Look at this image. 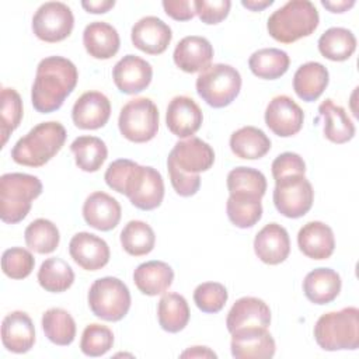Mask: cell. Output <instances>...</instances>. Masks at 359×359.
Returning <instances> with one entry per match:
<instances>
[{
	"label": "cell",
	"mask_w": 359,
	"mask_h": 359,
	"mask_svg": "<svg viewBox=\"0 0 359 359\" xmlns=\"http://www.w3.org/2000/svg\"><path fill=\"white\" fill-rule=\"evenodd\" d=\"M42 194L38 177L25 172H7L0 177V217L4 223H20L31 210L32 201Z\"/></svg>",
	"instance_id": "cell-5"
},
{
	"label": "cell",
	"mask_w": 359,
	"mask_h": 359,
	"mask_svg": "<svg viewBox=\"0 0 359 359\" xmlns=\"http://www.w3.org/2000/svg\"><path fill=\"white\" fill-rule=\"evenodd\" d=\"M355 49L356 38L353 32L342 27L328 28L318 39L320 53L332 62H344L349 59Z\"/></svg>",
	"instance_id": "cell-35"
},
{
	"label": "cell",
	"mask_w": 359,
	"mask_h": 359,
	"mask_svg": "<svg viewBox=\"0 0 359 359\" xmlns=\"http://www.w3.org/2000/svg\"><path fill=\"white\" fill-rule=\"evenodd\" d=\"M321 4L328 8L331 13H345L346 10H349L351 7L355 6V0H341V1H327L323 0Z\"/></svg>",
	"instance_id": "cell-52"
},
{
	"label": "cell",
	"mask_w": 359,
	"mask_h": 359,
	"mask_svg": "<svg viewBox=\"0 0 359 359\" xmlns=\"http://www.w3.org/2000/svg\"><path fill=\"white\" fill-rule=\"evenodd\" d=\"M130 38L133 46L139 50L147 55H160L168 48L172 39V32L163 20L154 15H147L135 22L130 31Z\"/></svg>",
	"instance_id": "cell-17"
},
{
	"label": "cell",
	"mask_w": 359,
	"mask_h": 359,
	"mask_svg": "<svg viewBox=\"0 0 359 359\" xmlns=\"http://www.w3.org/2000/svg\"><path fill=\"white\" fill-rule=\"evenodd\" d=\"M304 122L303 109L289 95L273 97L265 109L266 126L280 137H289L300 132Z\"/></svg>",
	"instance_id": "cell-13"
},
{
	"label": "cell",
	"mask_w": 359,
	"mask_h": 359,
	"mask_svg": "<svg viewBox=\"0 0 359 359\" xmlns=\"http://www.w3.org/2000/svg\"><path fill=\"white\" fill-rule=\"evenodd\" d=\"M81 6L87 13L104 14L115 6V1L114 0H90V1L84 0L81 1Z\"/></svg>",
	"instance_id": "cell-50"
},
{
	"label": "cell",
	"mask_w": 359,
	"mask_h": 359,
	"mask_svg": "<svg viewBox=\"0 0 359 359\" xmlns=\"http://www.w3.org/2000/svg\"><path fill=\"white\" fill-rule=\"evenodd\" d=\"M202 121V109L191 97L177 95L170 101L165 112V123L172 135L181 139L191 137L199 130Z\"/></svg>",
	"instance_id": "cell-18"
},
{
	"label": "cell",
	"mask_w": 359,
	"mask_h": 359,
	"mask_svg": "<svg viewBox=\"0 0 359 359\" xmlns=\"http://www.w3.org/2000/svg\"><path fill=\"white\" fill-rule=\"evenodd\" d=\"M231 7V1L229 0H195L194 1V8L195 14H198L199 20L208 25L219 24L222 22Z\"/></svg>",
	"instance_id": "cell-46"
},
{
	"label": "cell",
	"mask_w": 359,
	"mask_h": 359,
	"mask_svg": "<svg viewBox=\"0 0 359 359\" xmlns=\"http://www.w3.org/2000/svg\"><path fill=\"white\" fill-rule=\"evenodd\" d=\"M111 116V102L100 91L81 94L73 105L72 119L80 129H100L105 126Z\"/></svg>",
	"instance_id": "cell-19"
},
{
	"label": "cell",
	"mask_w": 359,
	"mask_h": 359,
	"mask_svg": "<svg viewBox=\"0 0 359 359\" xmlns=\"http://www.w3.org/2000/svg\"><path fill=\"white\" fill-rule=\"evenodd\" d=\"M66 136V129L60 122H41L15 142L11 158L20 165L42 167L59 153Z\"/></svg>",
	"instance_id": "cell-3"
},
{
	"label": "cell",
	"mask_w": 359,
	"mask_h": 359,
	"mask_svg": "<svg viewBox=\"0 0 359 359\" xmlns=\"http://www.w3.org/2000/svg\"><path fill=\"white\" fill-rule=\"evenodd\" d=\"M22 101L20 94L10 87L1 88V112H0V135L1 147L7 143L8 136L20 126L22 119Z\"/></svg>",
	"instance_id": "cell-42"
},
{
	"label": "cell",
	"mask_w": 359,
	"mask_h": 359,
	"mask_svg": "<svg viewBox=\"0 0 359 359\" xmlns=\"http://www.w3.org/2000/svg\"><path fill=\"white\" fill-rule=\"evenodd\" d=\"M118 126L125 139L133 143H146L157 135L158 109L150 98L129 100L119 112Z\"/></svg>",
	"instance_id": "cell-9"
},
{
	"label": "cell",
	"mask_w": 359,
	"mask_h": 359,
	"mask_svg": "<svg viewBox=\"0 0 359 359\" xmlns=\"http://www.w3.org/2000/svg\"><path fill=\"white\" fill-rule=\"evenodd\" d=\"M318 22L320 15L311 1L290 0L269 15L266 29L275 41L292 43L311 35Z\"/></svg>",
	"instance_id": "cell-4"
},
{
	"label": "cell",
	"mask_w": 359,
	"mask_h": 359,
	"mask_svg": "<svg viewBox=\"0 0 359 359\" xmlns=\"http://www.w3.org/2000/svg\"><path fill=\"white\" fill-rule=\"evenodd\" d=\"M231 151L244 160H257L271 150V139L255 126H243L230 136Z\"/></svg>",
	"instance_id": "cell-31"
},
{
	"label": "cell",
	"mask_w": 359,
	"mask_h": 359,
	"mask_svg": "<svg viewBox=\"0 0 359 359\" xmlns=\"http://www.w3.org/2000/svg\"><path fill=\"white\" fill-rule=\"evenodd\" d=\"M87 299L93 314L105 321H119L130 309V292L128 286L114 276L94 280Z\"/></svg>",
	"instance_id": "cell-8"
},
{
	"label": "cell",
	"mask_w": 359,
	"mask_h": 359,
	"mask_svg": "<svg viewBox=\"0 0 359 359\" xmlns=\"http://www.w3.org/2000/svg\"><path fill=\"white\" fill-rule=\"evenodd\" d=\"M213 163V149L195 136L177 142L167 157V167H172L187 175H199V172L208 171Z\"/></svg>",
	"instance_id": "cell-12"
},
{
	"label": "cell",
	"mask_w": 359,
	"mask_h": 359,
	"mask_svg": "<svg viewBox=\"0 0 359 359\" xmlns=\"http://www.w3.org/2000/svg\"><path fill=\"white\" fill-rule=\"evenodd\" d=\"M121 215L122 209L119 202L102 191L90 194L83 205L86 223L101 231L115 229L121 220Z\"/></svg>",
	"instance_id": "cell-21"
},
{
	"label": "cell",
	"mask_w": 359,
	"mask_h": 359,
	"mask_svg": "<svg viewBox=\"0 0 359 359\" xmlns=\"http://www.w3.org/2000/svg\"><path fill=\"white\" fill-rule=\"evenodd\" d=\"M69 254L73 261L86 271H98L104 268L111 257L109 247L101 237L80 231L69 243Z\"/></svg>",
	"instance_id": "cell-16"
},
{
	"label": "cell",
	"mask_w": 359,
	"mask_h": 359,
	"mask_svg": "<svg viewBox=\"0 0 359 359\" xmlns=\"http://www.w3.org/2000/svg\"><path fill=\"white\" fill-rule=\"evenodd\" d=\"M83 45L94 59H111L119 50V34L105 21L90 22L83 32Z\"/></svg>",
	"instance_id": "cell-26"
},
{
	"label": "cell",
	"mask_w": 359,
	"mask_h": 359,
	"mask_svg": "<svg viewBox=\"0 0 359 359\" xmlns=\"http://www.w3.org/2000/svg\"><path fill=\"white\" fill-rule=\"evenodd\" d=\"M163 8L167 15L177 21H188L195 15L194 1L189 0H164Z\"/></svg>",
	"instance_id": "cell-49"
},
{
	"label": "cell",
	"mask_w": 359,
	"mask_h": 359,
	"mask_svg": "<svg viewBox=\"0 0 359 359\" xmlns=\"http://www.w3.org/2000/svg\"><path fill=\"white\" fill-rule=\"evenodd\" d=\"M314 191L304 174H290L275 181L273 205L289 219L304 216L313 206Z\"/></svg>",
	"instance_id": "cell-10"
},
{
	"label": "cell",
	"mask_w": 359,
	"mask_h": 359,
	"mask_svg": "<svg viewBox=\"0 0 359 359\" xmlns=\"http://www.w3.org/2000/svg\"><path fill=\"white\" fill-rule=\"evenodd\" d=\"M153 77V67L136 55H126L112 69V79L116 88L123 94H137L149 87Z\"/></svg>",
	"instance_id": "cell-15"
},
{
	"label": "cell",
	"mask_w": 359,
	"mask_h": 359,
	"mask_svg": "<svg viewBox=\"0 0 359 359\" xmlns=\"http://www.w3.org/2000/svg\"><path fill=\"white\" fill-rule=\"evenodd\" d=\"M227 299V289L219 282H205L198 285L194 290V302L203 313H219L224 307Z\"/></svg>",
	"instance_id": "cell-44"
},
{
	"label": "cell",
	"mask_w": 359,
	"mask_h": 359,
	"mask_svg": "<svg viewBox=\"0 0 359 359\" xmlns=\"http://www.w3.org/2000/svg\"><path fill=\"white\" fill-rule=\"evenodd\" d=\"M341 276L331 268H316L303 280L304 296L314 304H327L341 292Z\"/></svg>",
	"instance_id": "cell-28"
},
{
	"label": "cell",
	"mask_w": 359,
	"mask_h": 359,
	"mask_svg": "<svg viewBox=\"0 0 359 359\" xmlns=\"http://www.w3.org/2000/svg\"><path fill=\"white\" fill-rule=\"evenodd\" d=\"M24 238L29 250L38 254H50L57 248L60 234L56 224H53L50 220L35 219L27 226Z\"/></svg>",
	"instance_id": "cell-41"
},
{
	"label": "cell",
	"mask_w": 359,
	"mask_h": 359,
	"mask_svg": "<svg viewBox=\"0 0 359 359\" xmlns=\"http://www.w3.org/2000/svg\"><path fill=\"white\" fill-rule=\"evenodd\" d=\"M241 4L251 11H261L273 4V0H243Z\"/></svg>",
	"instance_id": "cell-53"
},
{
	"label": "cell",
	"mask_w": 359,
	"mask_h": 359,
	"mask_svg": "<svg viewBox=\"0 0 359 359\" xmlns=\"http://www.w3.org/2000/svg\"><path fill=\"white\" fill-rule=\"evenodd\" d=\"M314 338L324 351H353L359 348V310L345 307L323 314L314 325Z\"/></svg>",
	"instance_id": "cell-6"
},
{
	"label": "cell",
	"mask_w": 359,
	"mask_h": 359,
	"mask_svg": "<svg viewBox=\"0 0 359 359\" xmlns=\"http://www.w3.org/2000/svg\"><path fill=\"white\" fill-rule=\"evenodd\" d=\"M167 168L171 180V185L180 196H192L199 191V187H201L199 175H187V174H181L172 167H167Z\"/></svg>",
	"instance_id": "cell-48"
},
{
	"label": "cell",
	"mask_w": 359,
	"mask_h": 359,
	"mask_svg": "<svg viewBox=\"0 0 359 359\" xmlns=\"http://www.w3.org/2000/svg\"><path fill=\"white\" fill-rule=\"evenodd\" d=\"M189 307L184 296L178 293H165L157 306V318L160 327L171 334L182 331L189 321Z\"/></svg>",
	"instance_id": "cell-33"
},
{
	"label": "cell",
	"mask_w": 359,
	"mask_h": 359,
	"mask_svg": "<svg viewBox=\"0 0 359 359\" xmlns=\"http://www.w3.org/2000/svg\"><path fill=\"white\" fill-rule=\"evenodd\" d=\"M272 175L273 180H279L282 177L290 175V174H304L306 172V163L304 160L297 154L292 151H285L279 154L272 161Z\"/></svg>",
	"instance_id": "cell-47"
},
{
	"label": "cell",
	"mask_w": 359,
	"mask_h": 359,
	"mask_svg": "<svg viewBox=\"0 0 359 359\" xmlns=\"http://www.w3.org/2000/svg\"><path fill=\"white\" fill-rule=\"evenodd\" d=\"M70 150L74 154L76 165L86 172L98 171L108 157L105 142L97 136L76 137L70 144Z\"/></svg>",
	"instance_id": "cell-34"
},
{
	"label": "cell",
	"mask_w": 359,
	"mask_h": 359,
	"mask_svg": "<svg viewBox=\"0 0 359 359\" xmlns=\"http://www.w3.org/2000/svg\"><path fill=\"white\" fill-rule=\"evenodd\" d=\"M297 245L311 259H327L335 250L332 229L323 222H309L297 233Z\"/></svg>",
	"instance_id": "cell-24"
},
{
	"label": "cell",
	"mask_w": 359,
	"mask_h": 359,
	"mask_svg": "<svg viewBox=\"0 0 359 359\" xmlns=\"http://www.w3.org/2000/svg\"><path fill=\"white\" fill-rule=\"evenodd\" d=\"M241 90V76L230 65L215 63L202 70L196 79L198 95L213 108L230 105Z\"/></svg>",
	"instance_id": "cell-7"
},
{
	"label": "cell",
	"mask_w": 359,
	"mask_h": 359,
	"mask_svg": "<svg viewBox=\"0 0 359 359\" xmlns=\"http://www.w3.org/2000/svg\"><path fill=\"white\" fill-rule=\"evenodd\" d=\"M38 282L46 292L60 293L73 285L74 272L72 266L62 258H48L39 266Z\"/></svg>",
	"instance_id": "cell-37"
},
{
	"label": "cell",
	"mask_w": 359,
	"mask_h": 359,
	"mask_svg": "<svg viewBox=\"0 0 359 359\" xmlns=\"http://www.w3.org/2000/svg\"><path fill=\"white\" fill-rule=\"evenodd\" d=\"M271 324V310L268 304L258 299L245 296L231 306L227 318L226 325L227 331L231 334L233 331L244 327H265Z\"/></svg>",
	"instance_id": "cell-25"
},
{
	"label": "cell",
	"mask_w": 359,
	"mask_h": 359,
	"mask_svg": "<svg viewBox=\"0 0 359 359\" xmlns=\"http://www.w3.org/2000/svg\"><path fill=\"white\" fill-rule=\"evenodd\" d=\"M79 80L76 65L63 56H48L36 67L31 102L41 114L59 109Z\"/></svg>",
	"instance_id": "cell-2"
},
{
	"label": "cell",
	"mask_w": 359,
	"mask_h": 359,
	"mask_svg": "<svg viewBox=\"0 0 359 359\" xmlns=\"http://www.w3.org/2000/svg\"><path fill=\"white\" fill-rule=\"evenodd\" d=\"M104 180L111 189L126 195L130 203L140 210H153L163 202V177L150 165L119 158L108 165Z\"/></svg>",
	"instance_id": "cell-1"
},
{
	"label": "cell",
	"mask_w": 359,
	"mask_h": 359,
	"mask_svg": "<svg viewBox=\"0 0 359 359\" xmlns=\"http://www.w3.org/2000/svg\"><path fill=\"white\" fill-rule=\"evenodd\" d=\"M174 280L172 268L163 261H147L140 264L133 272L136 287L146 296L163 294Z\"/></svg>",
	"instance_id": "cell-27"
},
{
	"label": "cell",
	"mask_w": 359,
	"mask_h": 359,
	"mask_svg": "<svg viewBox=\"0 0 359 359\" xmlns=\"http://www.w3.org/2000/svg\"><path fill=\"white\" fill-rule=\"evenodd\" d=\"M42 330L45 337L59 346H67L74 341L76 323L69 311L53 307L42 316Z\"/></svg>",
	"instance_id": "cell-36"
},
{
	"label": "cell",
	"mask_w": 359,
	"mask_h": 359,
	"mask_svg": "<svg viewBox=\"0 0 359 359\" xmlns=\"http://www.w3.org/2000/svg\"><path fill=\"white\" fill-rule=\"evenodd\" d=\"M290 65L287 53L278 48H264L255 50L250 59L248 66L254 76L264 80H275L283 76Z\"/></svg>",
	"instance_id": "cell-32"
},
{
	"label": "cell",
	"mask_w": 359,
	"mask_h": 359,
	"mask_svg": "<svg viewBox=\"0 0 359 359\" xmlns=\"http://www.w3.org/2000/svg\"><path fill=\"white\" fill-rule=\"evenodd\" d=\"M227 189L230 195L262 198L266 191V178L255 168L236 167L227 174Z\"/></svg>",
	"instance_id": "cell-40"
},
{
	"label": "cell",
	"mask_w": 359,
	"mask_h": 359,
	"mask_svg": "<svg viewBox=\"0 0 359 359\" xmlns=\"http://www.w3.org/2000/svg\"><path fill=\"white\" fill-rule=\"evenodd\" d=\"M231 355L237 359L272 358L275 339L265 327H244L231 332Z\"/></svg>",
	"instance_id": "cell-14"
},
{
	"label": "cell",
	"mask_w": 359,
	"mask_h": 359,
	"mask_svg": "<svg viewBox=\"0 0 359 359\" xmlns=\"http://www.w3.org/2000/svg\"><path fill=\"white\" fill-rule=\"evenodd\" d=\"M226 212L229 220L236 227H252L262 217L261 198L250 195H230L226 203Z\"/></svg>",
	"instance_id": "cell-38"
},
{
	"label": "cell",
	"mask_w": 359,
	"mask_h": 359,
	"mask_svg": "<svg viewBox=\"0 0 359 359\" xmlns=\"http://www.w3.org/2000/svg\"><path fill=\"white\" fill-rule=\"evenodd\" d=\"M330 81L328 70L318 62L302 65L293 76V90L303 101H316L327 88Z\"/></svg>",
	"instance_id": "cell-29"
},
{
	"label": "cell",
	"mask_w": 359,
	"mask_h": 359,
	"mask_svg": "<svg viewBox=\"0 0 359 359\" xmlns=\"http://www.w3.org/2000/svg\"><path fill=\"white\" fill-rule=\"evenodd\" d=\"M35 265V258L31 251L22 247H11L1 255V269L11 279L27 278Z\"/></svg>",
	"instance_id": "cell-45"
},
{
	"label": "cell",
	"mask_w": 359,
	"mask_h": 359,
	"mask_svg": "<svg viewBox=\"0 0 359 359\" xmlns=\"http://www.w3.org/2000/svg\"><path fill=\"white\" fill-rule=\"evenodd\" d=\"M1 342L13 353H25L35 344V328L25 311H11L1 323Z\"/></svg>",
	"instance_id": "cell-23"
},
{
	"label": "cell",
	"mask_w": 359,
	"mask_h": 359,
	"mask_svg": "<svg viewBox=\"0 0 359 359\" xmlns=\"http://www.w3.org/2000/svg\"><path fill=\"white\" fill-rule=\"evenodd\" d=\"M74 27V17L70 7L62 1L43 3L32 17L34 34L45 42L66 39Z\"/></svg>",
	"instance_id": "cell-11"
},
{
	"label": "cell",
	"mask_w": 359,
	"mask_h": 359,
	"mask_svg": "<svg viewBox=\"0 0 359 359\" xmlns=\"http://www.w3.org/2000/svg\"><path fill=\"white\" fill-rule=\"evenodd\" d=\"M121 244L129 255H147L154 248L156 234L146 222L130 220L121 231Z\"/></svg>",
	"instance_id": "cell-39"
},
{
	"label": "cell",
	"mask_w": 359,
	"mask_h": 359,
	"mask_svg": "<svg viewBox=\"0 0 359 359\" xmlns=\"http://www.w3.org/2000/svg\"><path fill=\"white\" fill-rule=\"evenodd\" d=\"M254 251L268 265L283 262L290 252V238L286 229L278 223L264 226L254 238Z\"/></svg>",
	"instance_id": "cell-20"
},
{
	"label": "cell",
	"mask_w": 359,
	"mask_h": 359,
	"mask_svg": "<svg viewBox=\"0 0 359 359\" xmlns=\"http://www.w3.org/2000/svg\"><path fill=\"white\" fill-rule=\"evenodd\" d=\"M181 358H217V355L210 351L208 346H192L187 351H184Z\"/></svg>",
	"instance_id": "cell-51"
},
{
	"label": "cell",
	"mask_w": 359,
	"mask_h": 359,
	"mask_svg": "<svg viewBox=\"0 0 359 359\" xmlns=\"http://www.w3.org/2000/svg\"><path fill=\"white\" fill-rule=\"evenodd\" d=\"M318 112L324 119V136L337 144L349 142L355 136V125L348 116L346 111L332 102V100H325L320 104Z\"/></svg>",
	"instance_id": "cell-30"
},
{
	"label": "cell",
	"mask_w": 359,
	"mask_h": 359,
	"mask_svg": "<svg viewBox=\"0 0 359 359\" xmlns=\"http://www.w3.org/2000/svg\"><path fill=\"white\" fill-rule=\"evenodd\" d=\"M114 345V334L112 331L102 324H88L80 341V349L86 356L97 358L105 355Z\"/></svg>",
	"instance_id": "cell-43"
},
{
	"label": "cell",
	"mask_w": 359,
	"mask_h": 359,
	"mask_svg": "<svg viewBox=\"0 0 359 359\" xmlns=\"http://www.w3.org/2000/svg\"><path fill=\"white\" fill-rule=\"evenodd\" d=\"M213 57V46L199 35H189L182 38L172 53L174 63L185 73H196L210 66Z\"/></svg>",
	"instance_id": "cell-22"
}]
</instances>
